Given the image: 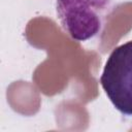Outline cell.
<instances>
[{
	"label": "cell",
	"mask_w": 132,
	"mask_h": 132,
	"mask_svg": "<svg viewBox=\"0 0 132 132\" xmlns=\"http://www.w3.org/2000/svg\"><path fill=\"white\" fill-rule=\"evenodd\" d=\"M113 7V0L56 1L61 27L75 41H86L97 36Z\"/></svg>",
	"instance_id": "cell-1"
},
{
	"label": "cell",
	"mask_w": 132,
	"mask_h": 132,
	"mask_svg": "<svg viewBox=\"0 0 132 132\" xmlns=\"http://www.w3.org/2000/svg\"><path fill=\"white\" fill-rule=\"evenodd\" d=\"M100 85L112 105L124 116L132 117V40L112 50Z\"/></svg>",
	"instance_id": "cell-2"
}]
</instances>
